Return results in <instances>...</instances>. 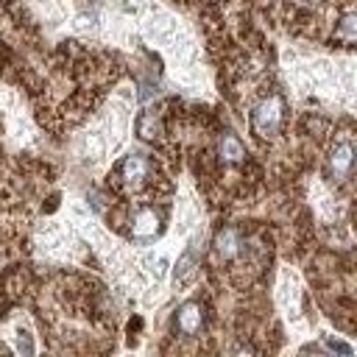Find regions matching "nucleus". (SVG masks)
<instances>
[{"mask_svg":"<svg viewBox=\"0 0 357 357\" xmlns=\"http://www.w3.org/2000/svg\"><path fill=\"white\" fill-rule=\"evenodd\" d=\"M156 231H159V218H156V212L142 209V212L134 218V237H153Z\"/></svg>","mask_w":357,"mask_h":357,"instance_id":"obj_7","label":"nucleus"},{"mask_svg":"<svg viewBox=\"0 0 357 357\" xmlns=\"http://www.w3.org/2000/svg\"><path fill=\"white\" fill-rule=\"evenodd\" d=\"M153 178V165L145 156H128L120 170H117V181L128 190V192H142Z\"/></svg>","mask_w":357,"mask_h":357,"instance_id":"obj_2","label":"nucleus"},{"mask_svg":"<svg viewBox=\"0 0 357 357\" xmlns=\"http://www.w3.org/2000/svg\"><path fill=\"white\" fill-rule=\"evenodd\" d=\"M176 326H178V332L181 335H198L201 332V326H204V307H201V301H187V304H181L178 310H176Z\"/></svg>","mask_w":357,"mask_h":357,"instance_id":"obj_4","label":"nucleus"},{"mask_svg":"<svg viewBox=\"0 0 357 357\" xmlns=\"http://www.w3.org/2000/svg\"><path fill=\"white\" fill-rule=\"evenodd\" d=\"M220 159H223L226 165H237V162L245 159V148H243V142H240L234 134H229V131L220 137Z\"/></svg>","mask_w":357,"mask_h":357,"instance_id":"obj_6","label":"nucleus"},{"mask_svg":"<svg viewBox=\"0 0 357 357\" xmlns=\"http://www.w3.org/2000/svg\"><path fill=\"white\" fill-rule=\"evenodd\" d=\"M354 33H357V20H354V14H351V11H346V14H343V20L337 22L335 36H337L343 45H351V42H354Z\"/></svg>","mask_w":357,"mask_h":357,"instance_id":"obj_8","label":"nucleus"},{"mask_svg":"<svg viewBox=\"0 0 357 357\" xmlns=\"http://www.w3.org/2000/svg\"><path fill=\"white\" fill-rule=\"evenodd\" d=\"M351 162H354V148H351V139H340L335 148H332V156H329V176L335 181H346L351 176Z\"/></svg>","mask_w":357,"mask_h":357,"instance_id":"obj_3","label":"nucleus"},{"mask_svg":"<svg viewBox=\"0 0 357 357\" xmlns=\"http://www.w3.org/2000/svg\"><path fill=\"white\" fill-rule=\"evenodd\" d=\"M243 234L237 231V229H223V231H218V237H215V251H218V257L220 259H234L240 251H243Z\"/></svg>","mask_w":357,"mask_h":357,"instance_id":"obj_5","label":"nucleus"},{"mask_svg":"<svg viewBox=\"0 0 357 357\" xmlns=\"http://www.w3.org/2000/svg\"><path fill=\"white\" fill-rule=\"evenodd\" d=\"M282 120H284V103L276 98V95H268L265 100L257 103V109L251 112V126L259 137H273L279 134L282 128Z\"/></svg>","mask_w":357,"mask_h":357,"instance_id":"obj_1","label":"nucleus"}]
</instances>
